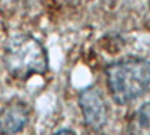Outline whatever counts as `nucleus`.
I'll return each instance as SVG.
<instances>
[{
    "instance_id": "f257e3e1",
    "label": "nucleus",
    "mask_w": 150,
    "mask_h": 135,
    "mask_svg": "<svg viewBox=\"0 0 150 135\" xmlns=\"http://www.w3.org/2000/svg\"><path fill=\"white\" fill-rule=\"evenodd\" d=\"M3 65L17 80H27L32 75H44L50 60L44 45L32 35H17L5 47Z\"/></svg>"
},
{
    "instance_id": "f03ea898",
    "label": "nucleus",
    "mask_w": 150,
    "mask_h": 135,
    "mask_svg": "<svg viewBox=\"0 0 150 135\" xmlns=\"http://www.w3.org/2000/svg\"><path fill=\"white\" fill-rule=\"evenodd\" d=\"M107 86L117 104H128L141 96L150 86V62L125 59L105 68Z\"/></svg>"
},
{
    "instance_id": "7ed1b4c3",
    "label": "nucleus",
    "mask_w": 150,
    "mask_h": 135,
    "mask_svg": "<svg viewBox=\"0 0 150 135\" xmlns=\"http://www.w3.org/2000/svg\"><path fill=\"white\" fill-rule=\"evenodd\" d=\"M78 105L86 125L93 131H101L108 120V105L104 95L96 87H86L78 93Z\"/></svg>"
},
{
    "instance_id": "20e7f679",
    "label": "nucleus",
    "mask_w": 150,
    "mask_h": 135,
    "mask_svg": "<svg viewBox=\"0 0 150 135\" xmlns=\"http://www.w3.org/2000/svg\"><path fill=\"white\" fill-rule=\"evenodd\" d=\"M30 119V107L21 99H12L0 110V132L14 135L24 129Z\"/></svg>"
},
{
    "instance_id": "39448f33",
    "label": "nucleus",
    "mask_w": 150,
    "mask_h": 135,
    "mask_svg": "<svg viewBox=\"0 0 150 135\" xmlns=\"http://www.w3.org/2000/svg\"><path fill=\"white\" fill-rule=\"evenodd\" d=\"M126 135H150V102L141 105L129 120Z\"/></svg>"
},
{
    "instance_id": "423d86ee",
    "label": "nucleus",
    "mask_w": 150,
    "mask_h": 135,
    "mask_svg": "<svg viewBox=\"0 0 150 135\" xmlns=\"http://www.w3.org/2000/svg\"><path fill=\"white\" fill-rule=\"evenodd\" d=\"M54 135H77V134L71 129H62V131H57Z\"/></svg>"
},
{
    "instance_id": "0eeeda50",
    "label": "nucleus",
    "mask_w": 150,
    "mask_h": 135,
    "mask_svg": "<svg viewBox=\"0 0 150 135\" xmlns=\"http://www.w3.org/2000/svg\"><path fill=\"white\" fill-rule=\"evenodd\" d=\"M65 2H68V3H77L78 0H65Z\"/></svg>"
},
{
    "instance_id": "6e6552de",
    "label": "nucleus",
    "mask_w": 150,
    "mask_h": 135,
    "mask_svg": "<svg viewBox=\"0 0 150 135\" xmlns=\"http://www.w3.org/2000/svg\"><path fill=\"white\" fill-rule=\"evenodd\" d=\"M149 3H150V0H149Z\"/></svg>"
}]
</instances>
